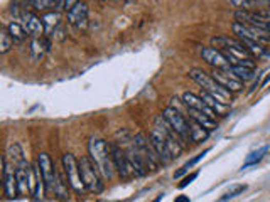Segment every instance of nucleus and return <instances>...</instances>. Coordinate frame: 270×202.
<instances>
[{"mask_svg": "<svg viewBox=\"0 0 270 202\" xmlns=\"http://www.w3.org/2000/svg\"><path fill=\"white\" fill-rule=\"evenodd\" d=\"M88 153L91 162L96 165L100 174L105 178H112L115 172L113 157H112V147L107 145L105 140L101 138H91L88 143Z\"/></svg>", "mask_w": 270, "mask_h": 202, "instance_id": "f257e3e1", "label": "nucleus"}, {"mask_svg": "<svg viewBox=\"0 0 270 202\" xmlns=\"http://www.w3.org/2000/svg\"><path fill=\"white\" fill-rule=\"evenodd\" d=\"M189 78H191L193 81H196L201 88H203V91L210 93L211 96H215L216 100H220L221 103H225V105H230V103H232V93L223 88L221 84H218L213 79V76L208 73H204L203 69H198V68L191 69V71H189Z\"/></svg>", "mask_w": 270, "mask_h": 202, "instance_id": "f03ea898", "label": "nucleus"}, {"mask_svg": "<svg viewBox=\"0 0 270 202\" xmlns=\"http://www.w3.org/2000/svg\"><path fill=\"white\" fill-rule=\"evenodd\" d=\"M63 170H65V174L68 177V182H70L71 189L76 192L78 195H85L88 192V189H86L83 178H81V172H79V162L74 159L73 153H65L63 155Z\"/></svg>", "mask_w": 270, "mask_h": 202, "instance_id": "7ed1b4c3", "label": "nucleus"}, {"mask_svg": "<svg viewBox=\"0 0 270 202\" xmlns=\"http://www.w3.org/2000/svg\"><path fill=\"white\" fill-rule=\"evenodd\" d=\"M79 162V172H81V178L85 182L86 189L91 194H101L103 192V182H101V174L96 169V165L91 162V159L83 157Z\"/></svg>", "mask_w": 270, "mask_h": 202, "instance_id": "20e7f679", "label": "nucleus"}, {"mask_svg": "<svg viewBox=\"0 0 270 202\" xmlns=\"http://www.w3.org/2000/svg\"><path fill=\"white\" fill-rule=\"evenodd\" d=\"M134 142H135V147L139 150V153L142 155L143 162H146L147 169L151 170H157L160 164H164L162 159L159 157V153L156 152V148H154L151 138L147 140V137L143 133H137L134 137Z\"/></svg>", "mask_w": 270, "mask_h": 202, "instance_id": "39448f33", "label": "nucleus"}, {"mask_svg": "<svg viewBox=\"0 0 270 202\" xmlns=\"http://www.w3.org/2000/svg\"><path fill=\"white\" fill-rule=\"evenodd\" d=\"M162 117L168 120V123L172 126V130L181 137V140H191V126H189V121L184 118V115L179 109L174 106H169L164 109Z\"/></svg>", "mask_w": 270, "mask_h": 202, "instance_id": "423d86ee", "label": "nucleus"}, {"mask_svg": "<svg viewBox=\"0 0 270 202\" xmlns=\"http://www.w3.org/2000/svg\"><path fill=\"white\" fill-rule=\"evenodd\" d=\"M156 128L160 131V133L164 135L165 138V143H168V147L171 150V153H172V157H179L181 152H182V145H181V142L177 140V138H181L179 135L176 133L174 130H172V126L168 123V120H165L162 115H159V117L156 118Z\"/></svg>", "mask_w": 270, "mask_h": 202, "instance_id": "0eeeda50", "label": "nucleus"}, {"mask_svg": "<svg viewBox=\"0 0 270 202\" xmlns=\"http://www.w3.org/2000/svg\"><path fill=\"white\" fill-rule=\"evenodd\" d=\"M211 76H213V79L216 81L218 84H221L223 88L228 89L230 93H240V91L243 89V83L238 78H235L233 73L228 71V69H216V68H213Z\"/></svg>", "mask_w": 270, "mask_h": 202, "instance_id": "6e6552de", "label": "nucleus"}, {"mask_svg": "<svg viewBox=\"0 0 270 202\" xmlns=\"http://www.w3.org/2000/svg\"><path fill=\"white\" fill-rule=\"evenodd\" d=\"M37 164L41 167V172H43V177L46 181V190H48V194H54V181H56V165L53 164V160H51L49 153L41 152L37 155Z\"/></svg>", "mask_w": 270, "mask_h": 202, "instance_id": "1a4fd4ad", "label": "nucleus"}, {"mask_svg": "<svg viewBox=\"0 0 270 202\" xmlns=\"http://www.w3.org/2000/svg\"><path fill=\"white\" fill-rule=\"evenodd\" d=\"M235 19H237V22H240V24H245L248 27H254V29H258V31L270 34V20L263 19V17H260L257 12L237 10V12H235Z\"/></svg>", "mask_w": 270, "mask_h": 202, "instance_id": "9d476101", "label": "nucleus"}, {"mask_svg": "<svg viewBox=\"0 0 270 202\" xmlns=\"http://www.w3.org/2000/svg\"><path fill=\"white\" fill-rule=\"evenodd\" d=\"M232 29H233V34L238 39H250V40H257V42H262V44L270 42V34L258 31V29H254V27H248L245 24H240L237 20L233 22Z\"/></svg>", "mask_w": 270, "mask_h": 202, "instance_id": "9b49d317", "label": "nucleus"}, {"mask_svg": "<svg viewBox=\"0 0 270 202\" xmlns=\"http://www.w3.org/2000/svg\"><path fill=\"white\" fill-rule=\"evenodd\" d=\"M20 20H22V26L27 31V34L31 36L32 39H37V37H43L46 31H44V22L41 17H37L34 12H29V10H22L20 14Z\"/></svg>", "mask_w": 270, "mask_h": 202, "instance_id": "f8f14e48", "label": "nucleus"}, {"mask_svg": "<svg viewBox=\"0 0 270 202\" xmlns=\"http://www.w3.org/2000/svg\"><path fill=\"white\" fill-rule=\"evenodd\" d=\"M112 157H113V165L115 169H117L118 175L122 178H130L134 177V169H132L130 162H129V157L127 153H125L123 148H120L118 145H113L112 147Z\"/></svg>", "mask_w": 270, "mask_h": 202, "instance_id": "ddd939ff", "label": "nucleus"}, {"mask_svg": "<svg viewBox=\"0 0 270 202\" xmlns=\"http://www.w3.org/2000/svg\"><path fill=\"white\" fill-rule=\"evenodd\" d=\"M2 182H4V194L7 199H14L19 195L17 190V177H15V169H10L7 164V159H2Z\"/></svg>", "mask_w": 270, "mask_h": 202, "instance_id": "4468645a", "label": "nucleus"}, {"mask_svg": "<svg viewBox=\"0 0 270 202\" xmlns=\"http://www.w3.org/2000/svg\"><path fill=\"white\" fill-rule=\"evenodd\" d=\"M68 22L76 27L78 31L85 32L88 29V5L85 2H78L74 7L68 12Z\"/></svg>", "mask_w": 270, "mask_h": 202, "instance_id": "2eb2a0df", "label": "nucleus"}, {"mask_svg": "<svg viewBox=\"0 0 270 202\" xmlns=\"http://www.w3.org/2000/svg\"><path fill=\"white\" fill-rule=\"evenodd\" d=\"M32 165H29V162L24 159L19 164H15V177H17V190L19 195L31 194V187H29V177H31Z\"/></svg>", "mask_w": 270, "mask_h": 202, "instance_id": "dca6fc26", "label": "nucleus"}, {"mask_svg": "<svg viewBox=\"0 0 270 202\" xmlns=\"http://www.w3.org/2000/svg\"><path fill=\"white\" fill-rule=\"evenodd\" d=\"M201 57H203L210 66H213L216 69H228L230 71V68H232L228 59L225 57V54L216 48H204L203 51H201Z\"/></svg>", "mask_w": 270, "mask_h": 202, "instance_id": "f3484780", "label": "nucleus"}, {"mask_svg": "<svg viewBox=\"0 0 270 202\" xmlns=\"http://www.w3.org/2000/svg\"><path fill=\"white\" fill-rule=\"evenodd\" d=\"M149 138H151L154 148H156V152L159 153V157L162 159L164 164H168V162H171L172 159H174V157H172L169 147H168V143H165L164 135L160 133V131L156 128V126H154V128L151 130V133H149Z\"/></svg>", "mask_w": 270, "mask_h": 202, "instance_id": "a211bd4d", "label": "nucleus"}, {"mask_svg": "<svg viewBox=\"0 0 270 202\" xmlns=\"http://www.w3.org/2000/svg\"><path fill=\"white\" fill-rule=\"evenodd\" d=\"M182 103H184L189 109H198V111H203V113L208 115V117H211V118L216 117V113L208 105H206L203 98L198 96V95H194V93H184V95H182Z\"/></svg>", "mask_w": 270, "mask_h": 202, "instance_id": "6ab92c4d", "label": "nucleus"}, {"mask_svg": "<svg viewBox=\"0 0 270 202\" xmlns=\"http://www.w3.org/2000/svg\"><path fill=\"white\" fill-rule=\"evenodd\" d=\"M51 40H53V39L48 37V36L32 39V42H31V54H32L34 59H43V57L49 53L51 48H53V42H51Z\"/></svg>", "mask_w": 270, "mask_h": 202, "instance_id": "aec40b11", "label": "nucleus"}, {"mask_svg": "<svg viewBox=\"0 0 270 202\" xmlns=\"http://www.w3.org/2000/svg\"><path fill=\"white\" fill-rule=\"evenodd\" d=\"M70 186V182H68V177L65 174V177L61 175V172L57 170L56 172V181H54V195L59 200H68L70 199V190H68Z\"/></svg>", "mask_w": 270, "mask_h": 202, "instance_id": "412c9836", "label": "nucleus"}, {"mask_svg": "<svg viewBox=\"0 0 270 202\" xmlns=\"http://www.w3.org/2000/svg\"><path fill=\"white\" fill-rule=\"evenodd\" d=\"M43 22H44V31H46V36H51L53 31L61 26V14L57 12V10H51V12H46L43 15Z\"/></svg>", "mask_w": 270, "mask_h": 202, "instance_id": "4be33fe9", "label": "nucleus"}, {"mask_svg": "<svg viewBox=\"0 0 270 202\" xmlns=\"http://www.w3.org/2000/svg\"><path fill=\"white\" fill-rule=\"evenodd\" d=\"M188 111H189V117H191V120H194L196 123H199V125H203L206 130H215L216 128V121H215V118H211V117H208L206 113H203V111H198V109H189L188 108Z\"/></svg>", "mask_w": 270, "mask_h": 202, "instance_id": "5701e85b", "label": "nucleus"}, {"mask_svg": "<svg viewBox=\"0 0 270 202\" xmlns=\"http://www.w3.org/2000/svg\"><path fill=\"white\" fill-rule=\"evenodd\" d=\"M201 98L204 100V103L208 105L216 115H225L228 111V105H225V103H221L220 100H216L215 96H211L210 93H206V91H201Z\"/></svg>", "mask_w": 270, "mask_h": 202, "instance_id": "b1692460", "label": "nucleus"}, {"mask_svg": "<svg viewBox=\"0 0 270 202\" xmlns=\"http://www.w3.org/2000/svg\"><path fill=\"white\" fill-rule=\"evenodd\" d=\"M29 7L36 12H51V10L59 9L57 7V0H27Z\"/></svg>", "mask_w": 270, "mask_h": 202, "instance_id": "393cba45", "label": "nucleus"}, {"mask_svg": "<svg viewBox=\"0 0 270 202\" xmlns=\"http://www.w3.org/2000/svg\"><path fill=\"white\" fill-rule=\"evenodd\" d=\"M189 126H191V142L199 143V142H203V140L208 138L210 130H206L203 125H199L194 120H191L189 121Z\"/></svg>", "mask_w": 270, "mask_h": 202, "instance_id": "a878e982", "label": "nucleus"}, {"mask_svg": "<svg viewBox=\"0 0 270 202\" xmlns=\"http://www.w3.org/2000/svg\"><path fill=\"white\" fill-rule=\"evenodd\" d=\"M7 31L10 32V36L14 37L15 42H24V40L27 39V31L24 29V26L19 24V22H9V26H7Z\"/></svg>", "mask_w": 270, "mask_h": 202, "instance_id": "bb28decb", "label": "nucleus"}, {"mask_svg": "<svg viewBox=\"0 0 270 202\" xmlns=\"http://www.w3.org/2000/svg\"><path fill=\"white\" fill-rule=\"evenodd\" d=\"M14 37L10 36V32L7 31V27L0 29V54H7L10 49L14 48Z\"/></svg>", "mask_w": 270, "mask_h": 202, "instance_id": "cd10ccee", "label": "nucleus"}, {"mask_svg": "<svg viewBox=\"0 0 270 202\" xmlns=\"http://www.w3.org/2000/svg\"><path fill=\"white\" fill-rule=\"evenodd\" d=\"M242 42L245 44V48L248 49V53L252 56H257V57H262L267 54V49H265V44L262 42H257V40H250V39H240Z\"/></svg>", "mask_w": 270, "mask_h": 202, "instance_id": "c85d7f7f", "label": "nucleus"}, {"mask_svg": "<svg viewBox=\"0 0 270 202\" xmlns=\"http://www.w3.org/2000/svg\"><path fill=\"white\" fill-rule=\"evenodd\" d=\"M270 150V147L268 145H263V147H260L258 150H255V152H252L248 157H246V160H245V164H243V167L242 169H248V167H252V165H257L258 162H260L263 157H265V153Z\"/></svg>", "mask_w": 270, "mask_h": 202, "instance_id": "c756f323", "label": "nucleus"}, {"mask_svg": "<svg viewBox=\"0 0 270 202\" xmlns=\"http://www.w3.org/2000/svg\"><path fill=\"white\" fill-rule=\"evenodd\" d=\"M34 169H36V190H34V199H43L44 195V189H46V181L43 177V172H41V167H39V164L36 162L34 164Z\"/></svg>", "mask_w": 270, "mask_h": 202, "instance_id": "7c9ffc66", "label": "nucleus"}, {"mask_svg": "<svg viewBox=\"0 0 270 202\" xmlns=\"http://www.w3.org/2000/svg\"><path fill=\"white\" fill-rule=\"evenodd\" d=\"M230 71L233 73V76L235 78H238L240 81H248L254 78V69H250V68H245V66H232L230 68Z\"/></svg>", "mask_w": 270, "mask_h": 202, "instance_id": "2f4dec72", "label": "nucleus"}, {"mask_svg": "<svg viewBox=\"0 0 270 202\" xmlns=\"http://www.w3.org/2000/svg\"><path fill=\"white\" fill-rule=\"evenodd\" d=\"M208 152H210V148H206V150H204V152H201V153H198V155H196V157H194V159H191V160H189V162H186V164H184V165H182V167H181V169H179V170H177V172H176V174H174V178H179V177H182V175H184V174H186V172H188L189 169H191V167H193V165H196L199 160H203V159H204V155H206V153H208Z\"/></svg>", "mask_w": 270, "mask_h": 202, "instance_id": "473e14b6", "label": "nucleus"}, {"mask_svg": "<svg viewBox=\"0 0 270 202\" xmlns=\"http://www.w3.org/2000/svg\"><path fill=\"white\" fill-rule=\"evenodd\" d=\"M233 7H237L238 10H248V12H254V10L262 9L255 0H230Z\"/></svg>", "mask_w": 270, "mask_h": 202, "instance_id": "72a5a7b5", "label": "nucleus"}, {"mask_svg": "<svg viewBox=\"0 0 270 202\" xmlns=\"http://www.w3.org/2000/svg\"><path fill=\"white\" fill-rule=\"evenodd\" d=\"M9 157L14 160V164H19L20 160H24L26 157H24V152H22V148H20V145L19 143H14V145H10L9 147Z\"/></svg>", "mask_w": 270, "mask_h": 202, "instance_id": "f704fd0d", "label": "nucleus"}, {"mask_svg": "<svg viewBox=\"0 0 270 202\" xmlns=\"http://www.w3.org/2000/svg\"><path fill=\"white\" fill-rule=\"evenodd\" d=\"M49 37L53 39V40H57V42H63V40H66L68 34H66V29H65V26H63V24H61V26H57Z\"/></svg>", "mask_w": 270, "mask_h": 202, "instance_id": "c9c22d12", "label": "nucleus"}, {"mask_svg": "<svg viewBox=\"0 0 270 202\" xmlns=\"http://www.w3.org/2000/svg\"><path fill=\"white\" fill-rule=\"evenodd\" d=\"M246 190V186H238V187H235L233 190H230V192H226L223 197L218 200V202H226V200H230V199H233V197H237L238 194H242V192H245Z\"/></svg>", "mask_w": 270, "mask_h": 202, "instance_id": "e433bc0d", "label": "nucleus"}, {"mask_svg": "<svg viewBox=\"0 0 270 202\" xmlns=\"http://www.w3.org/2000/svg\"><path fill=\"white\" fill-rule=\"evenodd\" d=\"M196 177H198V172H193L191 175L184 177V178H182V182L179 184V189H184V187H188L189 184H191V182H193V181H194V178H196Z\"/></svg>", "mask_w": 270, "mask_h": 202, "instance_id": "4c0bfd02", "label": "nucleus"}, {"mask_svg": "<svg viewBox=\"0 0 270 202\" xmlns=\"http://www.w3.org/2000/svg\"><path fill=\"white\" fill-rule=\"evenodd\" d=\"M78 2H81V0H66V4H65V10L66 12H70V10L76 5Z\"/></svg>", "mask_w": 270, "mask_h": 202, "instance_id": "58836bf2", "label": "nucleus"}, {"mask_svg": "<svg viewBox=\"0 0 270 202\" xmlns=\"http://www.w3.org/2000/svg\"><path fill=\"white\" fill-rule=\"evenodd\" d=\"M255 2L260 5L262 9H263V7H268V9H270V0H255Z\"/></svg>", "mask_w": 270, "mask_h": 202, "instance_id": "ea45409f", "label": "nucleus"}, {"mask_svg": "<svg viewBox=\"0 0 270 202\" xmlns=\"http://www.w3.org/2000/svg\"><path fill=\"white\" fill-rule=\"evenodd\" d=\"M174 202H191V200H189L188 195H177V197L174 199Z\"/></svg>", "mask_w": 270, "mask_h": 202, "instance_id": "a19ab883", "label": "nucleus"}, {"mask_svg": "<svg viewBox=\"0 0 270 202\" xmlns=\"http://www.w3.org/2000/svg\"><path fill=\"white\" fill-rule=\"evenodd\" d=\"M65 4H66V0H57V7L59 9H65Z\"/></svg>", "mask_w": 270, "mask_h": 202, "instance_id": "79ce46f5", "label": "nucleus"}]
</instances>
